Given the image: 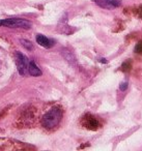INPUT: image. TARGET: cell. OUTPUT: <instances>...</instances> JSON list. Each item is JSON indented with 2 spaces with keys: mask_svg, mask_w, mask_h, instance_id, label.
Instances as JSON below:
<instances>
[{
  "mask_svg": "<svg viewBox=\"0 0 142 151\" xmlns=\"http://www.w3.org/2000/svg\"><path fill=\"white\" fill-rule=\"evenodd\" d=\"M36 42H38L40 46L44 47L46 49L52 48L53 46L55 45V42L51 38H48L47 36L43 35V34H38L36 35Z\"/></svg>",
  "mask_w": 142,
  "mask_h": 151,
  "instance_id": "8992f818",
  "label": "cell"
},
{
  "mask_svg": "<svg viewBox=\"0 0 142 151\" xmlns=\"http://www.w3.org/2000/svg\"><path fill=\"white\" fill-rule=\"evenodd\" d=\"M135 52L137 54H142V42H139L135 47Z\"/></svg>",
  "mask_w": 142,
  "mask_h": 151,
  "instance_id": "30bf717a",
  "label": "cell"
},
{
  "mask_svg": "<svg viewBox=\"0 0 142 151\" xmlns=\"http://www.w3.org/2000/svg\"><path fill=\"white\" fill-rule=\"evenodd\" d=\"M15 60L17 64V69L21 76H25L28 71V66H29V60L28 58L20 52L15 53Z\"/></svg>",
  "mask_w": 142,
  "mask_h": 151,
  "instance_id": "3957f363",
  "label": "cell"
},
{
  "mask_svg": "<svg viewBox=\"0 0 142 151\" xmlns=\"http://www.w3.org/2000/svg\"><path fill=\"white\" fill-rule=\"evenodd\" d=\"M127 88H128V83L127 82H122L120 84V86H119V89H120L121 91L127 90Z\"/></svg>",
  "mask_w": 142,
  "mask_h": 151,
  "instance_id": "8fae6325",
  "label": "cell"
},
{
  "mask_svg": "<svg viewBox=\"0 0 142 151\" xmlns=\"http://www.w3.org/2000/svg\"><path fill=\"white\" fill-rule=\"evenodd\" d=\"M132 67V64H131V61L130 60H127L125 63L122 64V66H121V68H122L123 71H129L130 69H131Z\"/></svg>",
  "mask_w": 142,
  "mask_h": 151,
  "instance_id": "9c48e42d",
  "label": "cell"
},
{
  "mask_svg": "<svg viewBox=\"0 0 142 151\" xmlns=\"http://www.w3.org/2000/svg\"><path fill=\"white\" fill-rule=\"evenodd\" d=\"M20 42H21L22 46H23L25 49H27V50H32V49H33V45H32V42H29V40H21Z\"/></svg>",
  "mask_w": 142,
  "mask_h": 151,
  "instance_id": "ba28073f",
  "label": "cell"
},
{
  "mask_svg": "<svg viewBox=\"0 0 142 151\" xmlns=\"http://www.w3.org/2000/svg\"><path fill=\"white\" fill-rule=\"evenodd\" d=\"M0 26H7L9 28L29 29L31 27V22L25 19H19V18H9V19L0 20Z\"/></svg>",
  "mask_w": 142,
  "mask_h": 151,
  "instance_id": "7a4b0ae2",
  "label": "cell"
},
{
  "mask_svg": "<svg viewBox=\"0 0 142 151\" xmlns=\"http://www.w3.org/2000/svg\"><path fill=\"white\" fill-rule=\"evenodd\" d=\"M138 16H139L140 18H142V6L139 7V9H138Z\"/></svg>",
  "mask_w": 142,
  "mask_h": 151,
  "instance_id": "7c38bea8",
  "label": "cell"
},
{
  "mask_svg": "<svg viewBox=\"0 0 142 151\" xmlns=\"http://www.w3.org/2000/svg\"><path fill=\"white\" fill-rule=\"evenodd\" d=\"M62 118V110L60 107H53L42 118V125L47 129L56 127Z\"/></svg>",
  "mask_w": 142,
  "mask_h": 151,
  "instance_id": "6da1fadb",
  "label": "cell"
},
{
  "mask_svg": "<svg viewBox=\"0 0 142 151\" xmlns=\"http://www.w3.org/2000/svg\"><path fill=\"white\" fill-rule=\"evenodd\" d=\"M28 73H30L33 77H40L42 76V70L38 68V66L36 64L34 61H30L29 62V66H28Z\"/></svg>",
  "mask_w": 142,
  "mask_h": 151,
  "instance_id": "52a82bcc",
  "label": "cell"
},
{
  "mask_svg": "<svg viewBox=\"0 0 142 151\" xmlns=\"http://www.w3.org/2000/svg\"><path fill=\"white\" fill-rule=\"evenodd\" d=\"M82 124H83L86 128L91 129V130H96L100 127V123H99L98 120H96L93 116L89 115V114H87V115H85L83 117V119H82Z\"/></svg>",
  "mask_w": 142,
  "mask_h": 151,
  "instance_id": "5b68a950",
  "label": "cell"
},
{
  "mask_svg": "<svg viewBox=\"0 0 142 151\" xmlns=\"http://www.w3.org/2000/svg\"><path fill=\"white\" fill-rule=\"evenodd\" d=\"M94 2L102 9H112L120 6L121 0H94Z\"/></svg>",
  "mask_w": 142,
  "mask_h": 151,
  "instance_id": "277c9868",
  "label": "cell"
}]
</instances>
